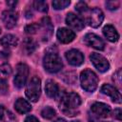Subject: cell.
<instances>
[{
  "instance_id": "30bf717a",
  "label": "cell",
  "mask_w": 122,
  "mask_h": 122,
  "mask_svg": "<svg viewBox=\"0 0 122 122\" xmlns=\"http://www.w3.org/2000/svg\"><path fill=\"white\" fill-rule=\"evenodd\" d=\"M91 110L92 113L98 117H107L111 113V107L105 103L95 102L92 105Z\"/></svg>"
},
{
  "instance_id": "ba28073f",
  "label": "cell",
  "mask_w": 122,
  "mask_h": 122,
  "mask_svg": "<svg viewBox=\"0 0 122 122\" xmlns=\"http://www.w3.org/2000/svg\"><path fill=\"white\" fill-rule=\"evenodd\" d=\"M84 41L88 46L99 51H102L105 48L104 41L95 33H87L84 37Z\"/></svg>"
},
{
  "instance_id": "e0dca14e",
  "label": "cell",
  "mask_w": 122,
  "mask_h": 122,
  "mask_svg": "<svg viewBox=\"0 0 122 122\" xmlns=\"http://www.w3.org/2000/svg\"><path fill=\"white\" fill-rule=\"evenodd\" d=\"M14 108H15V110H16V112H19V113H27V112H29L30 110H31V106H30V104L27 101V100H25V99H23V98H18L16 101H15V103H14Z\"/></svg>"
},
{
  "instance_id": "2e32d148",
  "label": "cell",
  "mask_w": 122,
  "mask_h": 122,
  "mask_svg": "<svg viewBox=\"0 0 122 122\" xmlns=\"http://www.w3.org/2000/svg\"><path fill=\"white\" fill-rule=\"evenodd\" d=\"M45 91H46V93L49 97L51 98H55L58 93H59V88H58V85L53 81V80H48L46 82V85H45Z\"/></svg>"
},
{
  "instance_id": "6da1fadb",
  "label": "cell",
  "mask_w": 122,
  "mask_h": 122,
  "mask_svg": "<svg viewBox=\"0 0 122 122\" xmlns=\"http://www.w3.org/2000/svg\"><path fill=\"white\" fill-rule=\"evenodd\" d=\"M81 104L80 96L75 92H66L61 96L60 110L67 116L77 115L78 112L75 111Z\"/></svg>"
},
{
  "instance_id": "d6a6232c",
  "label": "cell",
  "mask_w": 122,
  "mask_h": 122,
  "mask_svg": "<svg viewBox=\"0 0 122 122\" xmlns=\"http://www.w3.org/2000/svg\"><path fill=\"white\" fill-rule=\"evenodd\" d=\"M17 4V2L16 1H7V5L8 6H10V8H13V7H15V5Z\"/></svg>"
},
{
  "instance_id": "1f68e13d",
  "label": "cell",
  "mask_w": 122,
  "mask_h": 122,
  "mask_svg": "<svg viewBox=\"0 0 122 122\" xmlns=\"http://www.w3.org/2000/svg\"><path fill=\"white\" fill-rule=\"evenodd\" d=\"M25 122H39V120L33 115H29V116L26 117Z\"/></svg>"
},
{
  "instance_id": "4dcf8cb0",
  "label": "cell",
  "mask_w": 122,
  "mask_h": 122,
  "mask_svg": "<svg viewBox=\"0 0 122 122\" xmlns=\"http://www.w3.org/2000/svg\"><path fill=\"white\" fill-rule=\"evenodd\" d=\"M121 114H122V112H121L120 109H115L114 110V117L119 121H121Z\"/></svg>"
},
{
  "instance_id": "8992f818",
  "label": "cell",
  "mask_w": 122,
  "mask_h": 122,
  "mask_svg": "<svg viewBox=\"0 0 122 122\" xmlns=\"http://www.w3.org/2000/svg\"><path fill=\"white\" fill-rule=\"evenodd\" d=\"M28 75H29V67L23 63L18 64L16 67V74L13 79L14 86L18 89L23 88V86L26 84Z\"/></svg>"
},
{
  "instance_id": "d4e9b609",
  "label": "cell",
  "mask_w": 122,
  "mask_h": 122,
  "mask_svg": "<svg viewBox=\"0 0 122 122\" xmlns=\"http://www.w3.org/2000/svg\"><path fill=\"white\" fill-rule=\"evenodd\" d=\"M41 115L46 119H51L55 115V111L51 107H45L41 111Z\"/></svg>"
},
{
  "instance_id": "ffe728a7",
  "label": "cell",
  "mask_w": 122,
  "mask_h": 122,
  "mask_svg": "<svg viewBox=\"0 0 122 122\" xmlns=\"http://www.w3.org/2000/svg\"><path fill=\"white\" fill-rule=\"evenodd\" d=\"M36 49V43L32 38H26L24 40V51L27 54H31Z\"/></svg>"
},
{
  "instance_id": "484cf974",
  "label": "cell",
  "mask_w": 122,
  "mask_h": 122,
  "mask_svg": "<svg viewBox=\"0 0 122 122\" xmlns=\"http://www.w3.org/2000/svg\"><path fill=\"white\" fill-rule=\"evenodd\" d=\"M39 28H40V26H39L38 24L32 23V24H30V25L26 26L25 31H26L27 33H29V34H33V33H35V32L39 30Z\"/></svg>"
},
{
  "instance_id": "e575fe53",
  "label": "cell",
  "mask_w": 122,
  "mask_h": 122,
  "mask_svg": "<svg viewBox=\"0 0 122 122\" xmlns=\"http://www.w3.org/2000/svg\"><path fill=\"white\" fill-rule=\"evenodd\" d=\"M72 122H80V121H72Z\"/></svg>"
},
{
  "instance_id": "4fadbf2b",
  "label": "cell",
  "mask_w": 122,
  "mask_h": 122,
  "mask_svg": "<svg viewBox=\"0 0 122 122\" xmlns=\"http://www.w3.org/2000/svg\"><path fill=\"white\" fill-rule=\"evenodd\" d=\"M66 24L75 30H81L84 28L83 20L72 12H70L66 16Z\"/></svg>"
},
{
  "instance_id": "5bb4252c",
  "label": "cell",
  "mask_w": 122,
  "mask_h": 122,
  "mask_svg": "<svg viewBox=\"0 0 122 122\" xmlns=\"http://www.w3.org/2000/svg\"><path fill=\"white\" fill-rule=\"evenodd\" d=\"M56 36L61 43L67 44V43L71 42L74 39L75 33L67 28H60L56 32Z\"/></svg>"
},
{
  "instance_id": "836d02e7",
  "label": "cell",
  "mask_w": 122,
  "mask_h": 122,
  "mask_svg": "<svg viewBox=\"0 0 122 122\" xmlns=\"http://www.w3.org/2000/svg\"><path fill=\"white\" fill-rule=\"evenodd\" d=\"M53 122H67L65 119H63V118H58V119H56L55 121H53Z\"/></svg>"
},
{
  "instance_id": "ac0fdd59",
  "label": "cell",
  "mask_w": 122,
  "mask_h": 122,
  "mask_svg": "<svg viewBox=\"0 0 122 122\" xmlns=\"http://www.w3.org/2000/svg\"><path fill=\"white\" fill-rule=\"evenodd\" d=\"M0 44L5 48L15 47L18 44V38L13 34H7L0 39Z\"/></svg>"
},
{
  "instance_id": "d590c367",
  "label": "cell",
  "mask_w": 122,
  "mask_h": 122,
  "mask_svg": "<svg viewBox=\"0 0 122 122\" xmlns=\"http://www.w3.org/2000/svg\"><path fill=\"white\" fill-rule=\"evenodd\" d=\"M0 33H1V30H0Z\"/></svg>"
},
{
  "instance_id": "4316f807",
  "label": "cell",
  "mask_w": 122,
  "mask_h": 122,
  "mask_svg": "<svg viewBox=\"0 0 122 122\" xmlns=\"http://www.w3.org/2000/svg\"><path fill=\"white\" fill-rule=\"evenodd\" d=\"M75 10H76L79 13L84 14V13L89 10V7H88V5H87L86 3L80 1V2H78V3L75 5Z\"/></svg>"
},
{
  "instance_id": "277c9868",
  "label": "cell",
  "mask_w": 122,
  "mask_h": 122,
  "mask_svg": "<svg viewBox=\"0 0 122 122\" xmlns=\"http://www.w3.org/2000/svg\"><path fill=\"white\" fill-rule=\"evenodd\" d=\"M41 94V81L37 76H33L26 88V96L32 102H36Z\"/></svg>"
},
{
  "instance_id": "83f0119b",
  "label": "cell",
  "mask_w": 122,
  "mask_h": 122,
  "mask_svg": "<svg viewBox=\"0 0 122 122\" xmlns=\"http://www.w3.org/2000/svg\"><path fill=\"white\" fill-rule=\"evenodd\" d=\"M119 1H107L106 2V7L111 10H116L119 8Z\"/></svg>"
},
{
  "instance_id": "7c38bea8",
  "label": "cell",
  "mask_w": 122,
  "mask_h": 122,
  "mask_svg": "<svg viewBox=\"0 0 122 122\" xmlns=\"http://www.w3.org/2000/svg\"><path fill=\"white\" fill-rule=\"evenodd\" d=\"M101 92L106 95H109L113 102L121 103V94L115 87H113L110 84H104L101 87Z\"/></svg>"
},
{
  "instance_id": "9a60e30c",
  "label": "cell",
  "mask_w": 122,
  "mask_h": 122,
  "mask_svg": "<svg viewBox=\"0 0 122 122\" xmlns=\"http://www.w3.org/2000/svg\"><path fill=\"white\" fill-rule=\"evenodd\" d=\"M103 34L111 42H116L119 38V34H118L117 30L112 25H106L103 28Z\"/></svg>"
},
{
  "instance_id": "cb8c5ba5",
  "label": "cell",
  "mask_w": 122,
  "mask_h": 122,
  "mask_svg": "<svg viewBox=\"0 0 122 122\" xmlns=\"http://www.w3.org/2000/svg\"><path fill=\"white\" fill-rule=\"evenodd\" d=\"M33 7L38 11H41V12H47L48 11V4L45 1H38V0H36V1L33 2Z\"/></svg>"
},
{
  "instance_id": "9c48e42d",
  "label": "cell",
  "mask_w": 122,
  "mask_h": 122,
  "mask_svg": "<svg viewBox=\"0 0 122 122\" xmlns=\"http://www.w3.org/2000/svg\"><path fill=\"white\" fill-rule=\"evenodd\" d=\"M66 58L68 62L72 66H80L84 61L83 53L78 50H70L66 52Z\"/></svg>"
},
{
  "instance_id": "5b68a950",
  "label": "cell",
  "mask_w": 122,
  "mask_h": 122,
  "mask_svg": "<svg viewBox=\"0 0 122 122\" xmlns=\"http://www.w3.org/2000/svg\"><path fill=\"white\" fill-rule=\"evenodd\" d=\"M84 14H86L85 15L86 22L88 23L89 26H91L92 28H98L104 19V14H103L102 10L97 8H94L92 10L89 9Z\"/></svg>"
},
{
  "instance_id": "603a6c76",
  "label": "cell",
  "mask_w": 122,
  "mask_h": 122,
  "mask_svg": "<svg viewBox=\"0 0 122 122\" xmlns=\"http://www.w3.org/2000/svg\"><path fill=\"white\" fill-rule=\"evenodd\" d=\"M70 4H71V2L69 0H54V1H52V6L55 10H63V9L67 8Z\"/></svg>"
},
{
  "instance_id": "8fae6325",
  "label": "cell",
  "mask_w": 122,
  "mask_h": 122,
  "mask_svg": "<svg viewBox=\"0 0 122 122\" xmlns=\"http://www.w3.org/2000/svg\"><path fill=\"white\" fill-rule=\"evenodd\" d=\"M17 19H18L17 13L12 10H5L2 13V21H3L4 25H5V27L8 28V29L13 28L16 25Z\"/></svg>"
},
{
  "instance_id": "7402d4cb",
  "label": "cell",
  "mask_w": 122,
  "mask_h": 122,
  "mask_svg": "<svg viewBox=\"0 0 122 122\" xmlns=\"http://www.w3.org/2000/svg\"><path fill=\"white\" fill-rule=\"evenodd\" d=\"M41 23H42V27L45 30L46 33H48L49 36H50L51 34V32H52V24L51 22V19L49 17H44L42 19V22Z\"/></svg>"
},
{
  "instance_id": "d6986e66",
  "label": "cell",
  "mask_w": 122,
  "mask_h": 122,
  "mask_svg": "<svg viewBox=\"0 0 122 122\" xmlns=\"http://www.w3.org/2000/svg\"><path fill=\"white\" fill-rule=\"evenodd\" d=\"M0 120L4 122H12L14 120L13 114L2 105H0Z\"/></svg>"
},
{
  "instance_id": "f546056e",
  "label": "cell",
  "mask_w": 122,
  "mask_h": 122,
  "mask_svg": "<svg viewBox=\"0 0 122 122\" xmlns=\"http://www.w3.org/2000/svg\"><path fill=\"white\" fill-rule=\"evenodd\" d=\"M8 92V84L6 80H0V92L6 93Z\"/></svg>"
},
{
  "instance_id": "44dd1931",
  "label": "cell",
  "mask_w": 122,
  "mask_h": 122,
  "mask_svg": "<svg viewBox=\"0 0 122 122\" xmlns=\"http://www.w3.org/2000/svg\"><path fill=\"white\" fill-rule=\"evenodd\" d=\"M11 74V67L5 63L0 66V80H6Z\"/></svg>"
},
{
  "instance_id": "52a82bcc",
  "label": "cell",
  "mask_w": 122,
  "mask_h": 122,
  "mask_svg": "<svg viewBox=\"0 0 122 122\" xmlns=\"http://www.w3.org/2000/svg\"><path fill=\"white\" fill-rule=\"evenodd\" d=\"M93 66L101 72H105L107 71L109 69H110V64H109V61L104 57L102 56L101 54L99 53H92L91 56H90Z\"/></svg>"
},
{
  "instance_id": "7a4b0ae2",
  "label": "cell",
  "mask_w": 122,
  "mask_h": 122,
  "mask_svg": "<svg viewBox=\"0 0 122 122\" xmlns=\"http://www.w3.org/2000/svg\"><path fill=\"white\" fill-rule=\"evenodd\" d=\"M43 65L45 70L51 73L59 71L63 67V63L60 56L53 51L47 52L45 54L43 59Z\"/></svg>"
},
{
  "instance_id": "f1b7e54d",
  "label": "cell",
  "mask_w": 122,
  "mask_h": 122,
  "mask_svg": "<svg viewBox=\"0 0 122 122\" xmlns=\"http://www.w3.org/2000/svg\"><path fill=\"white\" fill-rule=\"evenodd\" d=\"M112 79H113V81H114L117 85H120V84H121V70H120V69L113 74Z\"/></svg>"
},
{
  "instance_id": "3957f363",
  "label": "cell",
  "mask_w": 122,
  "mask_h": 122,
  "mask_svg": "<svg viewBox=\"0 0 122 122\" xmlns=\"http://www.w3.org/2000/svg\"><path fill=\"white\" fill-rule=\"evenodd\" d=\"M81 87L87 92H93L97 88L98 77L91 70H84L80 74Z\"/></svg>"
}]
</instances>
